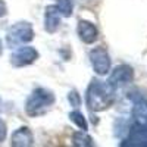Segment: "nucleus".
I'll return each instance as SVG.
<instances>
[{"mask_svg":"<svg viewBox=\"0 0 147 147\" xmlns=\"http://www.w3.org/2000/svg\"><path fill=\"white\" fill-rule=\"evenodd\" d=\"M116 87L109 81L93 80L85 93V105L91 112H102L115 102Z\"/></svg>","mask_w":147,"mask_h":147,"instance_id":"nucleus-1","label":"nucleus"},{"mask_svg":"<svg viewBox=\"0 0 147 147\" xmlns=\"http://www.w3.org/2000/svg\"><path fill=\"white\" fill-rule=\"evenodd\" d=\"M53 103H55L53 91L43 88V87H38V88H35L31 93V96L27 99L25 112L30 116H35V118L41 116L53 106Z\"/></svg>","mask_w":147,"mask_h":147,"instance_id":"nucleus-2","label":"nucleus"},{"mask_svg":"<svg viewBox=\"0 0 147 147\" xmlns=\"http://www.w3.org/2000/svg\"><path fill=\"white\" fill-rule=\"evenodd\" d=\"M34 38V30L30 22H18L10 27L6 34V43L10 49H16L21 44H27Z\"/></svg>","mask_w":147,"mask_h":147,"instance_id":"nucleus-3","label":"nucleus"},{"mask_svg":"<svg viewBox=\"0 0 147 147\" xmlns=\"http://www.w3.org/2000/svg\"><path fill=\"white\" fill-rule=\"evenodd\" d=\"M90 63L97 75H106L110 71V56L103 47H96L90 52Z\"/></svg>","mask_w":147,"mask_h":147,"instance_id":"nucleus-4","label":"nucleus"},{"mask_svg":"<svg viewBox=\"0 0 147 147\" xmlns=\"http://www.w3.org/2000/svg\"><path fill=\"white\" fill-rule=\"evenodd\" d=\"M38 59V52L31 46H24L19 47L10 55V63L15 68H22L34 63Z\"/></svg>","mask_w":147,"mask_h":147,"instance_id":"nucleus-5","label":"nucleus"},{"mask_svg":"<svg viewBox=\"0 0 147 147\" xmlns=\"http://www.w3.org/2000/svg\"><path fill=\"white\" fill-rule=\"evenodd\" d=\"M121 146L129 147H147V125L136 124L128 132V137L121 143Z\"/></svg>","mask_w":147,"mask_h":147,"instance_id":"nucleus-6","label":"nucleus"},{"mask_svg":"<svg viewBox=\"0 0 147 147\" xmlns=\"http://www.w3.org/2000/svg\"><path fill=\"white\" fill-rule=\"evenodd\" d=\"M134 78V71L129 65H118L112 72H110L109 77V82L118 87V85H124L131 82Z\"/></svg>","mask_w":147,"mask_h":147,"instance_id":"nucleus-7","label":"nucleus"},{"mask_svg":"<svg viewBox=\"0 0 147 147\" xmlns=\"http://www.w3.org/2000/svg\"><path fill=\"white\" fill-rule=\"evenodd\" d=\"M60 19H62V15H60L57 6L56 5L47 6L44 10V30L49 34H55L60 27Z\"/></svg>","mask_w":147,"mask_h":147,"instance_id":"nucleus-8","label":"nucleus"},{"mask_svg":"<svg viewBox=\"0 0 147 147\" xmlns=\"http://www.w3.org/2000/svg\"><path fill=\"white\" fill-rule=\"evenodd\" d=\"M77 32H78V37L80 40L85 44H93L97 37H99V31H97V27L94 25L93 22L90 21H85V19H81L78 22V27H77Z\"/></svg>","mask_w":147,"mask_h":147,"instance_id":"nucleus-9","label":"nucleus"},{"mask_svg":"<svg viewBox=\"0 0 147 147\" xmlns=\"http://www.w3.org/2000/svg\"><path fill=\"white\" fill-rule=\"evenodd\" d=\"M10 144L15 147H28L34 144V136L28 127L18 128L10 137Z\"/></svg>","mask_w":147,"mask_h":147,"instance_id":"nucleus-10","label":"nucleus"},{"mask_svg":"<svg viewBox=\"0 0 147 147\" xmlns=\"http://www.w3.org/2000/svg\"><path fill=\"white\" fill-rule=\"evenodd\" d=\"M72 144L77 146V147H91V146H94V141H93V138L88 136L87 132L81 129V131L74 132Z\"/></svg>","mask_w":147,"mask_h":147,"instance_id":"nucleus-11","label":"nucleus"},{"mask_svg":"<svg viewBox=\"0 0 147 147\" xmlns=\"http://www.w3.org/2000/svg\"><path fill=\"white\" fill-rule=\"evenodd\" d=\"M74 5H75V0H56V6L60 12V15L69 18L74 12Z\"/></svg>","mask_w":147,"mask_h":147,"instance_id":"nucleus-12","label":"nucleus"},{"mask_svg":"<svg viewBox=\"0 0 147 147\" xmlns=\"http://www.w3.org/2000/svg\"><path fill=\"white\" fill-rule=\"evenodd\" d=\"M69 119H71L78 128H81L82 131H87V129H88L87 121H85L84 115H82L81 112H78V110H74V112H71V113H69Z\"/></svg>","mask_w":147,"mask_h":147,"instance_id":"nucleus-13","label":"nucleus"},{"mask_svg":"<svg viewBox=\"0 0 147 147\" xmlns=\"http://www.w3.org/2000/svg\"><path fill=\"white\" fill-rule=\"evenodd\" d=\"M68 102L71 103L72 107H78L81 105V97H80V94L75 90H72V91L68 93Z\"/></svg>","mask_w":147,"mask_h":147,"instance_id":"nucleus-14","label":"nucleus"},{"mask_svg":"<svg viewBox=\"0 0 147 147\" xmlns=\"http://www.w3.org/2000/svg\"><path fill=\"white\" fill-rule=\"evenodd\" d=\"M6 132H7V128H6V124L0 119V143L5 141L6 138Z\"/></svg>","mask_w":147,"mask_h":147,"instance_id":"nucleus-15","label":"nucleus"},{"mask_svg":"<svg viewBox=\"0 0 147 147\" xmlns=\"http://www.w3.org/2000/svg\"><path fill=\"white\" fill-rule=\"evenodd\" d=\"M6 13H7V6L3 0H0V18H3Z\"/></svg>","mask_w":147,"mask_h":147,"instance_id":"nucleus-16","label":"nucleus"},{"mask_svg":"<svg viewBox=\"0 0 147 147\" xmlns=\"http://www.w3.org/2000/svg\"><path fill=\"white\" fill-rule=\"evenodd\" d=\"M2 53H3V44H2V41H0V56H2Z\"/></svg>","mask_w":147,"mask_h":147,"instance_id":"nucleus-17","label":"nucleus"}]
</instances>
